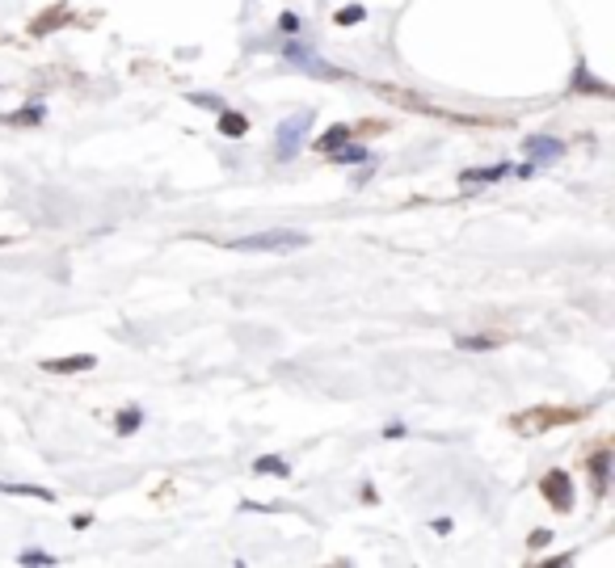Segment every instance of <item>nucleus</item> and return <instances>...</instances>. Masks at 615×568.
<instances>
[{"mask_svg":"<svg viewBox=\"0 0 615 568\" xmlns=\"http://www.w3.org/2000/svg\"><path fill=\"white\" fill-rule=\"evenodd\" d=\"M384 101H396L401 110H413V114H443L439 105H430L426 97H417V93H405V88H392V84H384V88H375Z\"/></svg>","mask_w":615,"mask_h":568,"instance_id":"423d86ee","label":"nucleus"},{"mask_svg":"<svg viewBox=\"0 0 615 568\" xmlns=\"http://www.w3.org/2000/svg\"><path fill=\"white\" fill-rule=\"evenodd\" d=\"M0 493H13V497H38V501H55V493H51V489H42V484H8V480H0Z\"/></svg>","mask_w":615,"mask_h":568,"instance_id":"ddd939ff","label":"nucleus"},{"mask_svg":"<svg viewBox=\"0 0 615 568\" xmlns=\"http://www.w3.org/2000/svg\"><path fill=\"white\" fill-rule=\"evenodd\" d=\"M578 417H586V409H531V413L514 417L510 425L519 434H540V430H552V425H574Z\"/></svg>","mask_w":615,"mask_h":568,"instance_id":"7ed1b4c3","label":"nucleus"},{"mask_svg":"<svg viewBox=\"0 0 615 568\" xmlns=\"http://www.w3.org/2000/svg\"><path fill=\"white\" fill-rule=\"evenodd\" d=\"M346 139H354V131H350L346 122H337V126H329V131L316 139V152H325V156H329V152H333V147H342Z\"/></svg>","mask_w":615,"mask_h":568,"instance_id":"9b49d317","label":"nucleus"},{"mask_svg":"<svg viewBox=\"0 0 615 568\" xmlns=\"http://www.w3.org/2000/svg\"><path fill=\"white\" fill-rule=\"evenodd\" d=\"M363 17H367V8H363V4H350V8H337V13H333V21H337V25H358Z\"/></svg>","mask_w":615,"mask_h":568,"instance_id":"aec40b11","label":"nucleus"},{"mask_svg":"<svg viewBox=\"0 0 615 568\" xmlns=\"http://www.w3.org/2000/svg\"><path fill=\"white\" fill-rule=\"evenodd\" d=\"M0 244H4V236H0Z\"/></svg>","mask_w":615,"mask_h":568,"instance_id":"a878e982","label":"nucleus"},{"mask_svg":"<svg viewBox=\"0 0 615 568\" xmlns=\"http://www.w3.org/2000/svg\"><path fill=\"white\" fill-rule=\"evenodd\" d=\"M540 489H544V497L552 501V510H561V514L574 510V480H569L565 472H548Z\"/></svg>","mask_w":615,"mask_h":568,"instance_id":"39448f33","label":"nucleus"},{"mask_svg":"<svg viewBox=\"0 0 615 568\" xmlns=\"http://www.w3.org/2000/svg\"><path fill=\"white\" fill-rule=\"evenodd\" d=\"M21 564H42V568H46V564H55V556H51V552H34V548H30V552H21Z\"/></svg>","mask_w":615,"mask_h":568,"instance_id":"5701e85b","label":"nucleus"},{"mask_svg":"<svg viewBox=\"0 0 615 568\" xmlns=\"http://www.w3.org/2000/svg\"><path fill=\"white\" fill-rule=\"evenodd\" d=\"M329 160H333V164H363V160H371V152H367L363 143H342V147L329 152Z\"/></svg>","mask_w":615,"mask_h":568,"instance_id":"f8f14e48","label":"nucleus"},{"mask_svg":"<svg viewBox=\"0 0 615 568\" xmlns=\"http://www.w3.org/2000/svg\"><path fill=\"white\" fill-rule=\"evenodd\" d=\"M190 105H198V110H224V97H215V93H190Z\"/></svg>","mask_w":615,"mask_h":568,"instance_id":"412c9836","label":"nucleus"},{"mask_svg":"<svg viewBox=\"0 0 615 568\" xmlns=\"http://www.w3.org/2000/svg\"><path fill=\"white\" fill-rule=\"evenodd\" d=\"M312 126V110H295L291 118H283L278 122V160H291L295 152H299V143H304V131Z\"/></svg>","mask_w":615,"mask_h":568,"instance_id":"20e7f679","label":"nucleus"},{"mask_svg":"<svg viewBox=\"0 0 615 568\" xmlns=\"http://www.w3.org/2000/svg\"><path fill=\"white\" fill-rule=\"evenodd\" d=\"M607 468H611V451L603 447V451H595V459H590V480H595V493H599V497L607 493Z\"/></svg>","mask_w":615,"mask_h":568,"instance_id":"9d476101","label":"nucleus"},{"mask_svg":"<svg viewBox=\"0 0 615 568\" xmlns=\"http://www.w3.org/2000/svg\"><path fill=\"white\" fill-rule=\"evenodd\" d=\"M283 59H287V63H295L299 72H308V76H316V80H342V76H346L342 67H333V63H325V59H321V55H316V51H312L308 42H299V38H291V42L283 46Z\"/></svg>","mask_w":615,"mask_h":568,"instance_id":"f03ea898","label":"nucleus"},{"mask_svg":"<svg viewBox=\"0 0 615 568\" xmlns=\"http://www.w3.org/2000/svg\"><path fill=\"white\" fill-rule=\"evenodd\" d=\"M278 21H283V29H291V34H295V29H299V17H295V13H283V17H278Z\"/></svg>","mask_w":615,"mask_h":568,"instance_id":"b1692460","label":"nucleus"},{"mask_svg":"<svg viewBox=\"0 0 615 568\" xmlns=\"http://www.w3.org/2000/svg\"><path fill=\"white\" fill-rule=\"evenodd\" d=\"M544 543H552V535H544V531H536V535H531V548H544Z\"/></svg>","mask_w":615,"mask_h":568,"instance_id":"393cba45","label":"nucleus"},{"mask_svg":"<svg viewBox=\"0 0 615 568\" xmlns=\"http://www.w3.org/2000/svg\"><path fill=\"white\" fill-rule=\"evenodd\" d=\"M249 131V118L245 114H236V110H224L219 114V135H245Z\"/></svg>","mask_w":615,"mask_h":568,"instance_id":"4468645a","label":"nucleus"},{"mask_svg":"<svg viewBox=\"0 0 615 568\" xmlns=\"http://www.w3.org/2000/svg\"><path fill=\"white\" fill-rule=\"evenodd\" d=\"M63 21H72V8H67V4H55L46 17H34V21H30V34H34V38H42V34H51V29H55V25H63Z\"/></svg>","mask_w":615,"mask_h":568,"instance_id":"6e6552de","label":"nucleus"},{"mask_svg":"<svg viewBox=\"0 0 615 568\" xmlns=\"http://www.w3.org/2000/svg\"><path fill=\"white\" fill-rule=\"evenodd\" d=\"M93 366H97L93 354H72V358H51V362H42L46 375H76V371H93Z\"/></svg>","mask_w":615,"mask_h":568,"instance_id":"0eeeda50","label":"nucleus"},{"mask_svg":"<svg viewBox=\"0 0 615 568\" xmlns=\"http://www.w3.org/2000/svg\"><path fill=\"white\" fill-rule=\"evenodd\" d=\"M8 122H13V126H34V122H42V101H30L25 110L8 114Z\"/></svg>","mask_w":615,"mask_h":568,"instance_id":"dca6fc26","label":"nucleus"},{"mask_svg":"<svg viewBox=\"0 0 615 568\" xmlns=\"http://www.w3.org/2000/svg\"><path fill=\"white\" fill-rule=\"evenodd\" d=\"M455 345H460V350H493L498 341H493V337H455Z\"/></svg>","mask_w":615,"mask_h":568,"instance_id":"4be33fe9","label":"nucleus"},{"mask_svg":"<svg viewBox=\"0 0 615 568\" xmlns=\"http://www.w3.org/2000/svg\"><path fill=\"white\" fill-rule=\"evenodd\" d=\"M574 88H586V93H599V97H607V93H611V88H607L603 80H595L586 67H578V76H574Z\"/></svg>","mask_w":615,"mask_h":568,"instance_id":"a211bd4d","label":"nucleus"},{"mask_svg":"<svg viewBox=\"0 0 615 568\" xmlns=\"http://www.w3.org/2000/svg\"><path fill=\"white\" fill-rule=\"evenodd\" d=\"M232 249H245V253H295V249H308L312 236L308 232H291V227H278V232H257V236H240V240H228Z\"/></svg>","mask_w":615,"mask_h":568,"instance_id":"f257e3e1","label":"nucleus"},{"mask_svg":"<svg viewBox=\"0 0 615 568\" xmlns=\"http://www.w3.org/2000/svg\"><path fill=\"white\" fill-rule=\"evenodd\" d=\"M139 421H143V409H122V413H118V434L131 438V434L139 430Z\"/></svg>","mask_w":615,"mask_h":568,"instance_id":"6ab92c4d","label":"nucleus"},{"mask_svg":"<svg viewBox=\"0 0 615 568\" xmlns=\"http://www.w3.org/2000/svg\"><path fill=\"white\" fill-rule=\"evenodd\" d=\"M527 156H531V160H561V156H565V143L540 135V139H527Z\"/></svg>","mask_w":615,"mask_h":568,"instance_id":"1a4fd4ad","label":"nucleus"},{"mask_svg":"<svg viewBox=\"0 0 615 568\" xmlns=\"http://www.w3.org/2000/svg\"><path fill=\"white\" fill-rule=\"evenodd\" d=\"M510 173V164H498V169H472V173H464V185H485V181H498V177H506Z\"/></svg>","mask_w":615,"mask_h":568,"instance_id":"f3484780","label":"nucleus"},{"mask_svg":"<svg viewBox=\"0 0 615 568\" xmlns=\"http://www.w3.org/2000/svg\"><path fill=\"white\" fill-rule=\"evenodd\" d=\"M253 472H257V476H291L287 459H278V455H261V459L253 463Z\"/></svg>","mask_w":615,"mask_h":568,"instance_id":"2eb2a0df","label":"nucleus"}]
</instances>
